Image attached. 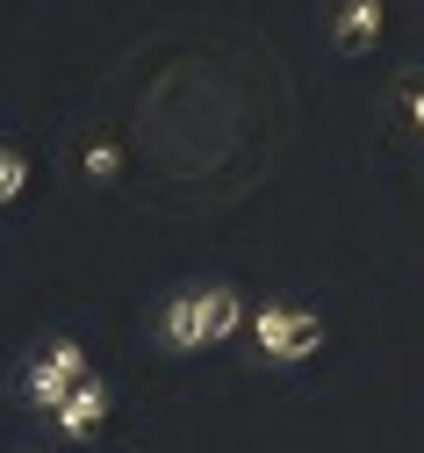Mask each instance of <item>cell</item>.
Segmentation results:
<instances>
[{"label": "cell", "instance_id": "1", "mask_svg": "<svg viewBox=\"0 0 424 453\" xmlns=\"http://www.w3.org/2000/svg\"><path fill=\"white\" fill-rule=\"evenodd\" d=\"M237 331H252V303L230 280H188L158 303V346L166 353H216Z\"/></svg>", "mask_w": 424, "mask_h": 453}, {"label": "cell", "instance_id": "2", "mask_svg": "<svg viewBox=\"0 0 424 453\" xmlns=\"http://www.w3.org/2000/svg\"><path fill=\"white\" fill-rule=\"evenodd\" d=\"M94 367H87V346H80V338H66V331H58V338H43V346L22 360V374H15V395H22V403L29 411H58V403H66V395L87 381Z\"/></svg>", "mask_w": 424, "mask_h": 453}, {"label": "cell", "instance_id": "3", "mask_svg": "<svg viewBox=\"0 0 424 453\" xmlns=\"http://www.w3.org/2000/svg\"><path fill=\"white\" fill-rule=\"evenodd\" d=\"M324 317L302 310V303H259L252 310V353L266 367H295V360H317L324 353Z\"/></svg>", "mask_w": 424, "mask_h": 453}, {"label": "cell", "instance_id": "4", "mask_svg": "<svg viewBox=\"0 0 424 453\" xmlns=\"http://www.w3.org/2000/svg\"><path fill=\"white\" fill-rule=\"evenodd\" d=\"M108 418H115V388H108V374H87L66 403L50 411V432L66 439V446H87V439L108 432Z\"/></svg>", "mask_w": 424, "mask_h": 453}, {"label": "cell", "instance_id": "5", "mask_svg": "<svg viewBox=\"0 0 424 453\" xmlns=\"http://www.w3.org/2000/svg\"><path fill=\"white\" fill-rule=\"evenodd\" d=\"M389 15H382V0H345V8L331 15V50L338 58H367V50L382 43Z\"/></svg>", "mask_w": 424, "mask_h": 453}, {"label": "cell", "instance_id": "6", "mask_svg": "<svg viewBox=\"0 0 424 453\" xmlns=\"http://www.w3.org/2000/svg\"><path fill=\"white\" fill-rule=\"evenodd\" d=\"M29 195V151L22 144H0V209H15Z\"/></svg>", "mask_w": 424, "mask_h": 453}, {"label": "cell", "instance_id": "7", "mask_svg": "<svg viewBox=\"0 0 424 453\" xmlns=\"http://www.w3.org/2000/svg\"><path fill=\"white\" fill-rule=\"evenodd\" d=\"M115 173H123V144H115V137H94V144H87V180H115Z\"/></svg>", "mask_w": 424, "mask_h": 453}, {"label": "cell", "instance_id": "8", "mask_svg": "<svg viewBox=\"0 0 424 453\" xmlns=\"http://www.w3.org/2000/svg\"><path fill=\"white\" fill-rule=\"evenodd\" d=\"M396 101H403V123H410V130H424V73H410V80L396 87Z\"/></svg>", "mask_w": 424, "mask_h": 453}]
</instances>
